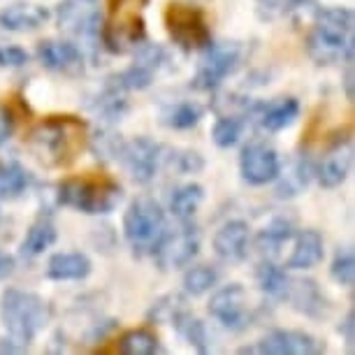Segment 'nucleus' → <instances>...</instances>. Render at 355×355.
<instances>
[{
	"label": "nucleus",
	"mask_w": 355,
	"mask_h": 355,
	"mask_svg": "<svg viewBox=\"0 0 355 355\" xmlns=\"http://www.w3.org/2000/svg\"><path fill=\"white\" fill-rule=\"evenodd\" d=\"M125 93L121 86L114 82V77L107 79V84L103 86V91L98 93L96 98L91 100L89 107L96 116L105 119L107 123H116L123 119V114L128 112V100H125Z\"/></svg>",
	"instance_id": "nucleus-21"
},
{
	"label": "nucleus",
	"mask_w": 355,
	"mask_h": 355,
	"mask_svg": "<svg viewBox=\"0 0 355 355\" xmlns=\"http://www.w3.org/2000/svg\"><path fill=\"white\" fill-rule=\"evenodd\" d=\"M205 110L193 100H182V103H174L170 107H165L160 114V123L167 125L172 130H191L196 128L202 119Z\"/></svg>",
	"instance_id": "nucleus-28"
},
{
	"label": "nucleus",
	"mask_w": 355,
	"mask_h": 355,
	"mask_svg": "<svg viewBox=\"0 0 355 355\" xmlns=\"http://www.w3.org/2000/svg\"><path fill=\"white\" fill-rule=\"evenodd\" d=\"M165 28L167 35L182 51L205 49L211 42V31L207 26L205 12L189 3L174 0L165 8Z\"/></svg>",
	"instance_id": "nucleus-7"
},
{
	"label": "nucleus",
	"mask_w": 355,
	"mask_h": 355,
	"mask_svg": "<svg viewBox=\"0 0 355 355\" xmlns=\"http://www.w3.org/2000/svg\"><path fill=\"white\" fill-rule=\"evenodd\" d=\"M51 304L37 293L8 288L0 297V318L10 337L31 346V341L42 332L51 320Z\"/></svg>",
	"instance_id": "nucleus-3"
},
{
	"label": "nucleus",
	"mask_w": 355,
	"mask_h": 355,
	"mask_svg": "<svg viewBox=\"0 0 355 355\" xmlns=\"http://www.w3.org/2000/svg\"><path fill=\"white\" fill-rule=\"evenodd\" d=\"M165 211L156 200L137 198L123 214V237L135 253H151L165 232Z\"/></svg>",
	"instance_id": "nucleus-6"
},
{
	"label": "nucleus",
	"mask_w": 355,
	"mask_h": 355,
	"mask_svg": "<svg viewBox=\"0 0 355 355\" xmlns=\"http://www.w3.org/2000/svg\"><path fill=\"white\" fill-rule=\"evenodd\" d=\"M160 158H163V146L149 137H135L123 142L116 163H121L137 184H149L156 177Z\"/></svg>",
	"instance_id": "nucleus-11"
},
{
	"label": "nucleus",
	"mask_w": 355,
	"mask_h": 355,
	"mask_svg": "<svg viewBox=\"0 0 355 355\" xmlns=\"http://www.w3.org/2000/svg\"><path fill=\"white\" fill-rule=\"evenodd\" d=\"M149 0H110V19L100 26V40L110 53H125L146 40L142 8Z\"/></svg>",
	"instance_id": "nucleus-5"
},
{
	"label": "nucleus",
	"mask_w": 355,
	"mask_h": 355,
	"mask_svg": "<svg viewBox=\"0 0 355 355\" xmlns=\"http://www.w3.org/2000/svg\"><path fill=\"white\" fill-rule=\"evenodd\" d=\"M242 63V44L239 42H209L202 49L193 86L198 91H216Z\"/></svg>",
	"instance_id": "nucleus-8"
},
{
	"label": "nucleus",
	"mask_w": 355,
	"mask_h": 355,
	"mask_svg": "<svg viewBox=\"0 0 355 355\" xmlns=\"http://www.w3.org/2000/svg\"><path fill=\"white\" fill-rule=\"evenodd\" d=\"M28 346H24L21 341H17L15 337H5V339H0V353H24Z\"/></svg>",
	"instance_id": "nucleus-45"
},
{
	"label": "nucleus",
	"mask_w": 355,
	"mask_h": 355,
	"mask_svg": "<svg viewBox=\"0 0 355 355\" xmlns=\"http://www.w3.org/2000/svg\"><path fill=\"white\" fill-rule=\"evenodd\" d=\"M316 174V167L306 156H297L293 160L291 170H288L286 179L277 186V198H293L300 196L306 186H309L311 177Z\"/></svg>",
	"instance_id": "nucleus-29"
},
{
	"label": "nucleus",
	"mask_w": 355,
	"mask_h": 355,
	"mask_svg": "<svg viewBox=\"0 0 355 355\" xmlns=\"http://www.w3.org/2000/svg\"><path fill=\"white\" fill-rule=\"evenodd\" d=\"M119 351L125 355H153L160 351L158 334L146 330V327L130 330L119 339Z\"/></svg>",
	"instance_id": "nucleus-32"
},
{
	"label": "nucleus",
	"mask_w": 355,
	"mask_h": 355,
	"mask_svg": "<svg viewBox=\"0 0 355 355\" xmlns=\"http://www.w3.org/2000/svg\"><path fill=\"white\" fill-rule=\"evenodd\" d=\"M82 3H89V5H93V3H96V0H82Z\"/></svg>",
	"instance_id": "nucleus-47"
},
{
	"label": "nucleus",
	"mask_w": 355,
	"mask_h": 355,
	"mask_svg": "<svg viewBox=\"0 0 355 355\" xmlns=\"http://www.w3.org/2000/svg\"><path fill=\"white\" fill-rule=\"evenodd\" d=\"M86 123L75 116H49L28 135V149L49 167L70 165L84 149Z\"/></svg>",
	"instance_id": "nucleus-2"
},
{
	"label": "nucleus",
	"mask_w": 355,
	"mask_h": 355,
	"mask_svg": "<svg viewBox=\"0 0 355 355\" xmlns=\"http://www.w3.org/2000/svg\"><path fill=\"white\" fill-rule=\"evenodd\" d=\"M249 114L258 119L267 132H279L295 123L300 116V103L295 98H277L272 103H256L249 107Z\"/></svg>",
	"instance_id": "nucleus-16"
},
{
	"label": "nucleus",
	"mask_w": 355,
	"mask_h": 355,
	"mask_svg": "<svg viewBox=\"0 0 355 355\" xmlns=\"http://www.w3.org/2000/svg\"><path fill=\"white\" fill-rule=\"evenodd\" d=\"M325 344L300 330H272L253 346L239 348V353H263V355H316L323 353Z\"/></svg>",
	"instance_id": "nucleus-10"
},
{
	"label": "nucleus",
	"mask_w": 355,
	"mask_h": 355,
	"mask_svg": "<svg viewBox=\"0 0 355 355\" xmlns=\"http://www.w3.org/2000/svg\"><path fill=\"white\" fill-rule=\"evenodd\" d=\"M84 5L86 3H82V0H63L58 5V24L96 51L100 46V26H103V21H100V15L96 10L84 8Z\"/></svg>",
	"instance_id": "nucleus-13"
},
{
	"label": "nucleus",
	"mask_w": 355,
	"mask_h": 355,
	"mask_svg": "<svg viewBox=\"0 0 355 355\" xmlns=\"http://www.w3.org/2000/svg\"><path fill=\"white\" fill-rule=\"evenodd\" d=\"M200 251V232L196 225L189 220H182L177 230L165 227L163 237L158 239L156 249H153V258L160 270H179L186 267Z\"/></svg>",
	"instance_id": "nucleus-9"
},
{
	"label": "nucleus",
	"mask_w": 355,
	"mask_h": 355,
	"mask_svg": "<svg viewBox=\"0 0 355 355\" xmlns=\"http://www.w3.org/2000/svg\"><path fill=\"white\" fill-rule=\"evenodd\" d=\"M153 77H156V72L135 61L121 75H114V82L121 86L123 91H144L153 84Z\"/></svg>",
	"instance_id": "nucleus-35"
},
{
	"label": "nucleus",
	"mask_w": 355,
	"mask_h": 355,
	"mask_svg": "<svg viewBox=\"0 0 355 355\" xmlns=\"http://www.w3.org/2000/svg\"><path fill=\"white\" fill-rule=\"evenodd\" d=\"M93 263L91 258L82 251H68L56 253L49 258L46 265V277L51 281H82L91 274Z\"/></svg>",
	"instance_id": "nucleus-20"
},
{
	"label": "nucleus",
	"mask_w": 355,
	"mask_h": 355,
	"mask_svg": "<svg viewBox=\"0 0 355 355\" xmlns=\"http://www.w3.org/2000/svg\"><path fill=\"white\" fill-rule=\"evenodd\" d=\"M49 19V10L33 3H12L0 10V28L12 33L35 31Z\"/></svg>",
	"instance_id": "nucleus-19"
},
{
	"label": "nucleus",
	"mask_w": 355,
	"mask_h": 355,
	"mask_svg": "<svg viewBox=\"0 0 355 355\" xmlns=\"http://www.w3.org/2000/svg\"><path fill=\"white\" fill-rule=\"evenodd\" d=\"M239 172H242L244 182L251 186L272 184L281 177V158L272 146L253 142L244 146L242 156H239Z\"/></svg>",
	"instance_id": "nucleus-12"
},
{
	"label": "nucleus",
	"mask_w": 355,
	"mask_h": 355,
	"mask_svg": "<svg viewBox=\"0 0 355 355\" xmlns=\"http://www.w3.org/2000/svg\"><path fill=\"white\" fill-rule=\"evenodd\" d=\"M341 146L344 144H337V149H334L316 170L318 184L323 186V189H337L348 177V170H351V151L341 149Z\"/></svg>",
	"instance_id": "nucleus-24"
},
{
	"label": "nucleus",
	"mask_w": 355,
	"mask_h": 355,
	"mask_svg": "<svg viewBox=\"0 0 355 355\" xmlns=\"http://www.w3.org/2000/svg\"><path fill=\"white\" fill-rule=\"evenodd\" d=\"M218 281V272L209 265H196L191 267L189 272L184 274V291L193 295V297H200L207 291H211Z\"/></svg>",
	"instance_id": "nucleus-34"
},
{
	"label": "nucleus",
	"mask_w": 355,
	"mask_h": 355,
	"mask_svg": "<svg viewBox=\"0 0 355 355\" xmlns=\"http://www.w3.org/2000/svg\"><path fill=\"white\" fill-rule=\"evenodd\" d=\"M293 304V309L302 313L306 318H325L330 311L325 293L320 291V286L313 279H300L288 288V297Z\"/></svg>",
	"instance_id": "nucleus-17"
},
{
	"label": "nucleus",
	"mask_w": 355,
	"mask_h": 355,
	"mask_svg": "<svg viewBox=\"0 0 355 355\" xmlns=\"http://www.w3.org/2000/svg\"><path fill=\"white\" fill-rule=\"evenodd\" d=\"M325 256V244H323V234L316 230H304L297 234L295 239V249L288 256V267L291 270H311L316 267Z\"/></svg>",
	"instance_id": "nucleus-22"
},
{
	"label": "nucleus",
	"mask_w": 355,
	"mask_h": 355,
	"mask_svg": "<svg viewBox=\"0 0 355 355\" xmlns=\"http://www.w3.org/2000/svg\"><path fill=\"white\" fill-rule=\"evenodd\" d=\"M205 200V189L200 184H184L179 189L172 191L170 196V211L179 220H191L196 216V211L200 209Z\"/></svg>",
	"instance_id": "nucleus-31"
},
{
	"label": "nucleus",
	"mask_w": 355,
	"mask_h": 355,
	"mask_svg": "<svg viewBox=\"0 0 355 355\" xmlns=\"http://www.w3.org/2000/svg\"><path fill=\"white\" fill-rule=\"evenodd\" d=\"M246 121L242 116H220L211 128V139L218 149H230L244 135Z\"/></svg>",
	"instance_id": "nucleus-33"
},
{
	"label": "nucleus",
	"mask_w": 355,
	"mask_h": 355,
	"mask_svg": "<svg viewBox=\"0 0 355 355\" xmlns=\"http://www.w3.org/2000/svg\"><path fill=\"white\" fill-rule=\"evenodd\" d=\"M123 191L107 177H70L58 184V205L82 214H110L121 202Z\"/></svg>",
	"instance_id": "nucleus-4"
},
{
	"label": "nucleus",
	"mask_w": 355,
	"mask_h": 355,
	"mask_svg": "<svg viewBox=\"0 0 355 355\" xmlns=\"http://www.w3.org/2000/svg\"><path fill=\"white\" fill-rule=\"evenodd\" d=\"M33 184V174L19 160L0 163V200H12L24 196Z\"/></svg>",
	"instance_id": "nucleus-25"
},
{
	"label": "nucleus",
	"mask_w": 355,
	"mask_h": 355,
	"mask_svg": "<svg viewBox=\"0 0 355 355\" xmlns=\"http://www.w3.org/2000/svg\"><path fill=\"white\" fill-rule=\"evenodd\" d=\"M28 63V53L21 46L0 44V68H24Z\"/></svg>",
	"instance_id": "nucleus-41"
},
{
	"label": "nucleus",
	"mask_w": 355,
	"mask_h": 355,
	"mask_svg": "<svg viewBox=\"0 0 355 355\" xmlns=\"http://www.w3.org/2000/svg\"><path fill=\"white\" fill-rule=\"evenodd\" d=\"M37 61L51 72L77 77L84 72V53L77 44L65 40H42L37 44Z\"/></svg>",
	"instance_id": "nucleus-15"
},
{
	"label": "nucleus",
	"mask_w": 355,
	"mask_h": 355,
	"mask_svg": "<svg viewBox=\"0 0 355 355\" xmlns=\"http://www.w3.org/2000/svg\"><path fill=\"white\" fill-rule=\"evenodd\" d=\"M182 309H184V300L179 297V295H165L163 300H158V302L151 306L149 320L151 323H170L174 313Z\"/></svg>",
	"instance_id": "nucleus-40"
},
{
	"label": "nucleus",
	"mask_w": 355,
	"mask_h": 355,
	"mask_svg": "<svg viewBox=\"0 0 355 355\" xmlns=\"http://www.w3.org/2000/svg\"><path fill=\"white\" fill-rule=\"evenodd\" d=\"M15 123H17V119H15V114H12L10 107L0 105V146L12 137V132H15Z\"/></svg>",
	"instance_id": "nucleus-42"
},
{
	"label": "nucleus",
	"mask_w": 355,
	"mask_h": 355,
	"mask_svg": "<svg viewBox=\"0 0 355 355\" xmlns=\"http://www.w3.org/2000/svg\"><path fill=\"white\" fill-rule=\"evenodd\" d=\"M163 158L167 167H172L174 172H182V174H196L205 167V158L198 151L191 149H170V153Z\"/></svg>",
	"instance_id": "nucleus-37"
},
{
	"label": "nucleus",
	"mask_w": 355,
	"mask_h": 355,
	"mask_svg": "<svg viewBox=\"0 0 355 355\" xmlns=\"http://www.w3.org/2000/svg\"><path fill=\"white\" fill-rule=\"evenodd\" d=\"M123 142L125 139L121 135H116V132L100 130L98 135L91 139V151L103 160H119V153H121Z\"/></svg>",
	"instance_id": "nucleus-39"
},
{
	"label": "nucleus",
	"mask_w": 355,
	"mask_h": 355,
	"mask_svg": "<svg viewBox=\"0 0 355 355\" xmlns=\"http://www.w3.org/2000/svg\"><path fill=\"white\" fill-rule=\"evenodd\" d=\"M344 91H346V98L353 100L355 93H353V65L346 68V75H344Z\"/></svg>",
	"instance_id": "nucleus-46"
},
{
	"label": "nucleus",
	"mask_w": 355,
	"mask_h": 355,
	"mask_svg": "<svg viewBox=\"0 0 355 355\" xmlns=\"http://www.w3.org/2000/svg\"><path fill=\"white\" fill-rule=\"evenodd\" d=\"M330 277L339 286L351 288L355 284V256L351 249H339L330 265Z\"/></svg>",
	"instance_id": "nucleus-38"
},
{
	"label": "nucleus",
	"mask_w": 355,
	"mask_h": 355,
	"mask_svg": "<svg viewBox=\"0 0 355 355\" xmlns=\"http://www.w3.org/2000/svg\"><path fill=\"white\" fill-rule=\"evenodd\" d=\"M256 281L267 297L272 300H286L288 288H291V279L288 274L281 270L279 265H274L272 260H260L256 265Z\"/></svg>",
	"instance_id": "nucleus-27"
},
{
	"label": "nucleus",
	"mask_w": 355,
	"mask_h": 355,
	"mask_svg": "<svg viewBox=\"0 0 355 355\" xmlns=\"http://www.w3.org/2000/svg\"><path fill=\"white\" fill-rule=\"evenodd\" d=\"M209 313L220 325L232 332H242L249 327V311H246V291L242 284L223 286L214 293L209 302Z\"/></svg>",
	"instance_id": "nucleus-14"
},
{
	"label": "nucleus",
	"mask_w": 355,
	"mask_h": 355,
	"mask_svg": "<svg viewBox=\"0 0 355 355\" xmlns=\"http://www.w3.org/2000/svg\"><path fill=\"white\" fill-rule=\"evenodd\" d=\"M56 237H58L56 223L51 220L49 214H42V216H37L35 223L28 227V232H26V237L21 242V253L26 258H35L49 249V246L56 242Z\"/></svg>",
	"instance_id": "nucleus-23"
},
{
	"label": "nucleus",
	"mask_w": 355,
	"mask_h": 355,
	"mask_svg": "<svg viewBox=\"0 0 355 355\" xmlns=\"http://www.w3.org/2000/svg\"><path fill=\"white\" fill-rule=\"evenodd\" d=\"M15 267H17L15 256L0 251V281H5L8 277H12V274H15Z\"/></svg>",
	"instance_id": "nucleus-44"
},
{
	"label": "nucleus",
	"mask_w": 355,
	"mask_h": 355,
	"mask_svg": "<svg viewBox=\"0 0 355 355\" xmlns=\"http://www.w3.org/2000/svg\"><path fill=\"white\" fill-rule=\"evenodd\" d=\"M214 251L225 263H239L249 251V223L244 220H227L220 230L214 234Z\"/></svg>",
	"instance_id": "nucleus-18"
},
{
	"label": "nucleus",
	"mask_w": 355,
	"mask_h": 355,
	"mask_svg": "<svg viewBox=\"0 0 355 355\" xmlns=\"http://www.w3.org/2000/svg\"><path fill=\"white\" fill-rule=\"evenodd\" d=\"M353 12L348 8H323L306 37V51L318 65L353 61Z\"/></svg>",
	"instance_id": "nucleus-1"
},
{
	"label": "nucleus",
	"mask_w": 355,
	"mask_h": 355,
	"mask_svg": "<svg viewBox=\"0 0 355 355\" xmlns=\"http://www.w3.org/2000/svg\"><path fill=\"white\" fill-rule=\"evenodd\" d=\"M339 334H341V337H344L346 346H348V348H353V341H355V313H353V309L346 313L344 320H341V325H339Z\"/></svg>",
	"instance_id": "nucleus-43"
},
{
	"label": "nucleus",
	"mask_w": 355,
	"mask_h": 355,
	"mask_svg": "<svg viewBox=\"0 0 355 355\" xmlns=\"http://www.w3.org/2000/svg\"><path fill=\"white\" fill-rule=\"evenodd\" d=\"M313 5V0H258V15L265 21H274L295 10H302Z\"/></svg>",
	"instance_id": "nucleus-36"
},
{
	"label": "nucleus",
	"mask_w": 355,
	"mask_h": 355,
	"mask_svg": "<svg viewBox=\"0 0 355 355\" xmlns=\"http://www.w3.org/2000/svg\"><path fill=\"white\" fill-rule=\"evenodd\" d=\"M293 230H295L293 220H288L284 216L272 218L256 237L258 251L263 253V256H277V253L281 251V246L293 239V234H295Z\"/></svg>",
	"instance_id": "nucleus-26"
},
{
	"label": "nucleus",
	"mask_w": 355,
	"mask_h": 355,
	"mask_svg": "<svg viewBox=\"0 0 355 355\" xmlns=\"http://www.w3.org/2000/svg\"><path fill=\"white\" fill-rule=\"evenodd\" d=\"M170 323L174 325V330H177L193 348H196L198 353H207V351H209V334H207L205 323L200 318L193 316V313L186 311V306H184L182 311L174 313Z\"/></svg>",
	"instance_id": "nucleus-30"
}]
</instances>
